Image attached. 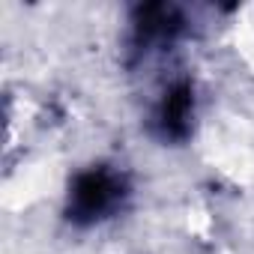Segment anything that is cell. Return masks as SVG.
<instances>
[{
	"mask_svg": "<svg viewBox=\"0 0 254 254\" xmlns=\"http://www.w3.org/2000/svg\"><path fill=\"white\" fill-rule=\"evenodd\" d=\"M138 183L132 168L117 159H93L72 171L60 200V218L66 227L87 233L114 224L135 206Z\"/></svg>",
	"mask_w": 254,
	"mask_h": 254,
	"instance_id": "6da1fadb",
	"label": "cell"
},
{
	"mask_svg": "<svg viewBox=\"0 0 254 254\" xmlns=\"http://www.w3.org/2000/svg\"><path fill=\"white\" fill-rule=\"evenodd\" d=\"M197 24L189 6L174 0H150L135 3L126 15V33H123V57L129 69L150 66L156 60H165L180 45H186L194 36Z\"/></svg>",
	"mask_w": 254,
	"mask_h": 254,
	"instance_id": "7a4b0ae2",
	"label": "cell"
},
{
	"mask_svg": "<svg viewBox=\"0 0 254 254\" xmlns=\"http://www.w3.org/2000/svg\"><path fill=\"white\" fill-rule=\"evenodd\" d=\"M144 126L147 135L165 150L189 147L200 129V87L194 75L174 72L171 78H165L150 99Z\"/></svg>",
	"mask_w": 254,
	"mask_h": 254,
	"instance_id": "3957f363",
	"label": "cell"
}]
</instances>
